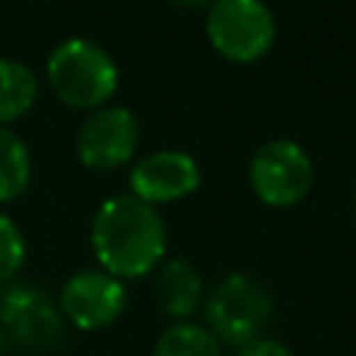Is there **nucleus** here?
<instances>
[{"mask_svg":"<svg viewBox=\"0 0 356 356\" xmlns=\"http://www.w3.org/2000/svg\"><path fill=\"white\" fill-rule=\"evenodd\" d=\"M89 242L100 270L120 281H136L164 261L167 228L156 206L134 195H114L95 211Z\"/></svg>","mask_w":356,"mask_h":356,"instance_id":"f257e3e1","label":"nucleus"},{"mask_svg":"<svg viewBox=\"0 0 356 356\" xmlns=\"http://www.w3.org/2000/svg\"><path fill=\"white\" fill-rule=\"evenodd\" d=\"M47 83L70 108L95 111L117 92L120 70L100 44L72 36L56 44L47 56Z\"/></svg>","mask_w":356,"mask_h":356,"instance_id":"f03ea898","label":"nucleus"},{"mask_svg":"<svg viewBox=\"0 0 356 356\" xmlns=\"http://www.w3.org/2000/svg\"><path fill=\"white\" fill-rule=\"evenodd\" d=\"M206 328L220 345L242 348L259 337L273 320V295L248 273H228L203 300Z\"/></svg>","mask_w":356,"mask_h":356,"instance_id":"7ed1b4c3","label":"nucleus"},{"mask_svg":"<svg viewBox=\"0 0 356 356\" xmlns=\"http://www.w3.org/2000/svg\"><path fill=\"white\" fill-rule=\"evenodd\" d=\"M0 339L22 353H50L64 342L58 303L39 286L11 284L0 295Z\"/></svg>","mask_w":356,"mask_h":356,"instance_id":"20e7f679","label":"nucleus"},{"mask_svg":"<svg viewBox=\"0 0 356 356\" xmlns=\"http://www.w3.org/2000/svg\"><path fill=\"white\" fill-rule=\"evenodd\" d=\"M211 47L239 64L261 58L275 42V17L264 0H217L206 14Z\"/></svg>","mask_w":356,"mask_h":356,"instance_id":"39448f33","label":"nucleus"},{"mask_svg":"<svg viewBox=\"0 0 356 356\" xmlns=\"http://www.w3.org/2000/svg\"><path fill=\"white\" fill-rule=\"evenodd\" d=\"M248 181L261 203L286 209L309 195L314 181V167L309 153L298 142L273 139L253 153L248 167Z\"/></svg>","mask_w":356,"mask_h":356,"instance_id":"423d86ee","label":"nucleus"},{"mask_svg":"<svg viewBox=\"0 0 356 356\" xmlns=\"http://www.w3.org/2000/svg\"><path fill=\"white\" fill-rule=\"evenodd\" d=\"M125 303V284L100 267L72 273L58 292V312L64 323H72L81 331L108 328L122 317Z\"/></svg>","mask_w":356,"mask_h":356,"instance_id":"0eeeda50","label":"nucleus"},{"mask_svg":"<svg viewBox=\"0 0 356 356\" xmlns=\"http://www.w3.org/2000/svg\"><path fill=\"white\" fill-rule=\"evenodd\" d=\"M139 145V120L125 106H100L78 128L75 150L83 167L108 172L131 161Z\"/></svg>","mask_w":356,"mask_h":356,"instance_id":"6e6552de","label":"nucleus"},{"mask_svg":"<svg viewBox=\"0 0 356 356\" xmlns=\"http://www.w3.org/2000/svg\"><path fill=\"white\" fill-rule=\"evenodd\" d=\"M200 186V167L184 150H156L131 170V195L147 206L172 203Z\"/></svg>","mask_w":356,"mask_h":356,"instance_id":"1a4fd4ad","label":"nucleus"},{"mask_svg":"<svg viewBox=\"0 0 356 356\" xmlns=\"http://www.w3.org/2000/svg\"><path fill=\"white\" fill-rule=\"evenodd\" d=\"M153 289H156L159 309L167 317H172L175 323L189 320L206 300L203 278H200L197 267L189 259H181V256L164 259L156 267V286Z\"/></svg>","mask_w":356,"mask_h":356,"instance_id":"9d476101","label":"nucleus"},{"mask_svg":"<svg viewBox=\"0 0 356 356\" xmlns=\"http://www.w3.org/2000/svg\"><path fill=\"white\" fill-rule=\"evenodd\" d=\"M39 81L33 70L17 58H0V125L19 120L33 108Z\"/></svg>","mask_w":356,"mask_h":356,"instance_id":"9b49d317","label":"nucleus"},{"mask_svg":"<svg viewBox=\"0 0 356 356\" xmlns=\"http://www.w3.org/2000/svg\"><path fill=\"white\" fill-rule=\"evenodd\" d=\"M153 356H222V345L203 323L181 320L159 334Z\"/></svg>","mask_w":356,"mask_h":356,"instance_id":"f8f14e48","label":"nucleus"},{"mask_svg":"<svg viewBox=\"0 0 356 356\" xmlns=\"http://www.w3.org/2000/svg\"><path fill=\"white\" fill-rule=\"evenodd\" d=\"M31 184V153L28 145L8 128L0 125V203L19 197Z\"/></svg>","mask_w":356,"mask_h":356,"instance_id":"ddd939ff","label":"nucleus"},{"mask_svg":"<svg viewBox=\"0 0 356 356\" xmlns=\"http://www.w3.org/2000/svg\"><path fill=\"white\" fill-rule=\"evenodd\" d=\"M25 253H28V248H25V236H22L19 225L8 214L0 211V284L14 278L22 270Z\"/></svg>","mask_w":356,"mask_h":356,"instance_id":"4468645a","label":"nucleus"},{"mask_svg":"<svg viewBox=\"0 0 356 356\" xmlns=\"http://www.w3.org/2000/svg\"><path fill=\"white\" fill-rule=\"evenodd\" d=\"M236 356H295L284 342L270 339V337H259L242 348H236Z\"/></svg>","mask_w":356,"mask_h":356,"instance_id":"2eb2a0df","label":"nucleus"},{"mask_svg":"<svg viewBox=\"0 0 356 356\" xmlns=\"http://www.w3.org/2000/svg\"><path fill=\"white\" fill-rule=\"evenodd\" d=\"M175 3H181V6H214L217 0H175Z\"/></svg>","mask_w":356,"mask_h":356,"instance_id":"dca6fc26","label":"nucleus"}]
</instances>
